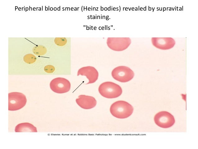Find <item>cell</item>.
<instances>
[{"label":"cell","mask_w":198,"mask_h":149,"mask_svg":"<svg viewBox=\"0 0 198 149\" xmlns=\"http://www.w3.org/2000/svg\"><path fill=\"white\" fill-rule=\"evenodd\" d=\"M33 52L34 54L37 55H43L46 53L47 49L43 46L38 45L33 48Z\"/></svg>","instance_id":"7c38bea8"},{"label":"cell","mask_w":198,"mask_h":149,"mask_svg":"<svg viewBox=\"0 0 198 149\" xmlns=\"http://www.w3.org/2000/svg\"><path fill=\"white\" fill-rule=\"evenodd\" d=\"M76 102L80 107L84 109H92L96 106L97 103L94 97L85 95H79Z\"/></svg>","instance_id":"30bf717a"},{"label":"cell","mask_w":198,"mask_h":149,"mask_svg":"<svg viewBox=\"0 0 198 149\" xmlns=\"http://www.w3.org/2000/svg\"><path fill=\"white\" fill-rule=\"evenodd\" d=\"M133 108L128 102L119 100L113 103L110 106V111L113 116L119 119H125L133 113Z\"/></svg>","instance_id":"6da1fadb"},{"label":"cell","mask_w":198,"mask_h":149,"mask_svg":"<svg viewBox=\"0 0 198 149\" xmlns=\"http://www.w3.org/2000/svg\"><path fill=\"white\" fill-rule=\"evenodd\" d=\"M85 76L89 80L86 84L95 82L98 79V72L94 67L88 66L82 67L78 71L77 76Z\"/></svg>","instance_id":"9c48e42d"},{"label":"cell","mask_w":198,"mask_h":149,"mask_svg":"<svg viewBox=\"0 0 198 149\" xmlns=\"http://www.w3.org/2000/svg\"><path fill=\"white\" fill-rule=\"evenodd\" d=\"M27 99L23 94L19 92L8 93V110L16 111L23 108L26 105Z\"/></svg>","instance_id":"3957f363"},{"label":"cell","mask_w":198,"mask_h":149,"mask_svg":"<svg viewBox=\"0 0 198 149\" xmlns=\"http://www.w3.org/2000/svg\"><path fill=\"white\" fill-rule=\"evenodd\" d=\"M26 9H27V10H28V8H26Z\"/></svg>","instance_id":"2e32d148"},{"label":"cell","mask_w":198,"mask_h":149,"mask_svg":"<svg viewBox=\"0 0 198 149\" xmlns=\"http://www.w3.org/2000/svg\"><path fill=\"white\" fill-rule=\"evenodd\" d=\"M15 131L16 132H37L36 128L29 123H21L17 124L15 127Z\"/></svg>","instance_id":"8fae6325"},{"label":"cell","mask_w":198,"mask_h":149,"mask_svg":"<svg viewBox=\"0 0 198 149\" xmlns=\"http://www.w3.org/2000/svg\"><path fill=\"white\" fill-rule=\"evenodd\" d=\"M153 45L156 48L163 50L170 49L175 44V41L171 37H152Z\"/></svg>","instance_id":"ba28073f"},{"label":"cell","mask_w":198,"mask_h":149,"mask_svg":"<svg viewBox=\"0 0 198 149\" xmlns=\"http://www.w3.org/2000/svg\"><path fill=\"white\" fill-rule=\"evenodd\" d=\"M98 91L102 96L107 98H117L122 92V89L119 85L110 81L101 84L99 86Z\"/></svg>","instance_id":"7a4b0ae2"},{"label":"cell","mask_w":198,"mask_h":149,"mask_svg":"<svg viewBox=\"0 0 198 149\" xmlns=\"http://www.w3.org/2000/svg\"><path fill=\"white\" fill-rule=\"evenodd\" d=\"M45 71L47 73H51L54 72L55 71V67L52 65H47L44 68Z\"/></svg>","instance_id":"9a60e30c"},{"label":"cell","mask_w":198,"mask_h":149,"mask_svg":"<svg viewBox=\"0 0 198 149\" xmlns=\"http://www.w3.org/2000/svg\"><path fill=\"white\" fill-rule=\"evenodd\" d=\"M67 40L64 37H58L56 38L54 40L55 43L59 46H63L65 45L67 42Z\"/></svg>","instance_id":"5bb4252c"},{"label":"cell","mask_w":198,"mask_h":149,"mask_svg":"<svg viewBox=\"0 0 198 149\" xmlns=\"http://www.w3.org/2000/svg\"><path fill=\"white\" fill-rule=\"evenodd\" d=\"M36 58L35 56L31 54H28L25 55L23 57V60L26 63L31 64L35 62Z\"/></svg>","instance_id":"4fadbf2b"},{"label":"cell","mask_w":198,"mask_h":149,"mask_svg":"<svg viewBox=\"0 0 198 149\" xmlns=\"http://www.w3.org/2000/svg\"><path fill=\"white\" fill-rule=\"evenodd\" d=\"M154 120L157 125L163 128L170 127L175 122L174 116L166 111H162L157 113L154 116Z\"/></svg>","instance_id":"5b68a950"},{"label":"cell","mask_w":198,"mask_h":149,"mask_svg":"<svg viewBox=\"0 0 198 149\" xmlns=\"http://www.w3.org/2000/svg\"><path fill=\"white\" fill-rule=\"evenodd\" d=\"M111 75L115 80L121 82H125L132 79L134 74L129 68L121 66L114 68L112 71Z\"/></svg>","instance_id":"277c9868"},{"label":"cell","mask_w":198,"mask_h":149,"mask_svg":"<svg viewBox=\"0 0 198 149\" xmlns=\"http://www.w3.org/2000/svg\"><path fill=\"white\" fill-rule=\"evenodd\" d=\"M50 86L53 92L59 94L66 93L70 89L71 84L67 79L62 77H57L50 82Z\"/></svg>","instance_id":"52a82bcc"},{"label":"cell","mask_w":198,"mask_h":149,"mask_svg":"<svg viewBox=\"0 0 198 149\" xmlns=\"http://www.w3.org/2000/svg\"><path fill=\"white\" fill-rule=\"evenodd\" d=\"M131 42V40L129 37H109L107 40L108 47L116 51H122L126 49Z\"/></svg>","instance_id":"8992f818"}]
</instances>
